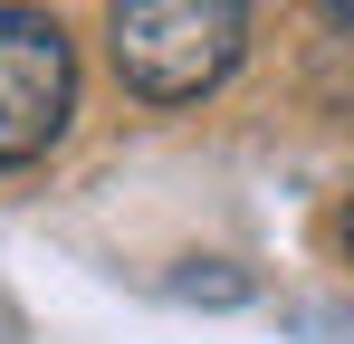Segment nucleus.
Returning a JSON list of instances; mask_svg holds the SVG:
<instances>
[{
    "label": "nucleus",
    "instance_id": "f257e3e1",
    "mask_svg": "<svg viewBox=\"0 0 354 344\" xmlns=\"http://www.w3.org/2000/svg\"><path fill=\"white\" fill-rule=\"evenodd\" d=\"M249 48V0H124L106 57L144 106H192L211 96Z\"/></svg>",
    "mask_w": 354,
    "mask_h": 344
},
{
    "label": "nucleus",
    "instance_id": "f03ea898",
    "mask_svg": "<svg viewBox=\"0 0 354 344\" xmlns=\"http://www.w3.org/2000/svg\"><path fill=\"white\" fill-rule=\"evenodd\" d=\"M77 115V48L48 10L0 0V163H39Z\"/></svg>",
    "mask_w": 354,
    "mask_h": 344
},
{
    "label": "nucleus",
    "instance_id": "7ed1b4c3",
    "mask_svg": "<svg viewBox=\"0 0 354 344\" xmlns=\"http://www.w3.org/2000/svg\"><path fill=\"white\" fill-rule=\"evenodd\" d=\"M173 296H182V306H249V278H239V268H221V258H211V268L192 258V268L173 278Z\"/></svg>",
    "mask_w": 354,
    "mask_h": 344
}]
</instances>
